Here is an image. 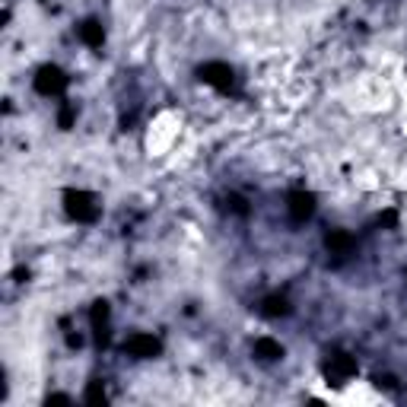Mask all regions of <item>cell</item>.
I'll use <instances>...</instances> for the list:
<instances>
[{"label": "cell", "mask_w": 407, "mask_h": 407, "mask_svg": "<svg viewBox=\"0 0 407 407\" xmlns=\"http://www.w3.org/2000/svg\"><path fill=\"white\" fill-rule=\"evenodd\" d=\"M325 248H328L331 255H350V251H353V235L347 233V229H331V233L325 235Z\"/></svg>", "instance_id": "obj_7"}, {"label": "cell", "mask_w": 407, "mask_h": 407, "mask_svg": "<svg viewBox=\"0 0 407 407\" xmlns=\"http://www.w3.org/2000/svg\"><path fill=\"white\" fill-rule=\"evenodd\" d=\"M83 401H86V404H105V385L102 382H93V385L86 388V395H83Z\"/></svg>", "instance_id": "obj_11"}, {"label": "cell", "mask_w": 407, "mask_h": 407, "mask_svg": "<svg viewBox=\"0 0 407 407\" xmlns=\"http://www.w3.org/2000/svg\"><path fill=\"white\" fill-rule=\"evenodd\" d=\"M105 321H108V303H95L93 305V325L95 328H102Z\"/></svg>", "instance_id": "obj_12"}, {"label": "cell", "mask_w": 407, "mask_h": 407, "mask_svg": "<svg viewBox=\"0 0 407 407\" xmlns=\"http://www.w3.org/2000/svg\"><path fill=\"white\" fill-rule=\"evenodd\" d=\"M67 89V73L54 64H45L38 73H35V93L42 95H61Z\"/></svg>", "instance_id": "obj_2"}, {"label": "cell", "mask_w": 407, "mask_h": 407, "mask_svg": "<svg viewBox=\"0 0 407 407\" xmlns=\"http://www.w3.org/2000/svg\"><path fill=\"white\" fill-rule=\"evenodd\" d=\"M226 204H229V207H233L235 213H239V217H245V213H248V207H245V200H242V198H229Z\"/></svg>", "instance_id": "obj_14"}, {"label": "cell", "mask_w": 407, "mask_h": 407, "mask_svg": "<svg viewBox=\"0 0 407 407\" xmlns=\"http://www.w3.org/2000/svg\"><path fill=\"white\" fill-rule=\"evenodd\" d=\"M286 210H290V220L293 223H305V220L315 213V194L309 191H293L286 198Z\"/></svg>", "instance_id": "obj_5"}, {"label": "cell", "mask_w": 407, "mask_h": 407, "mask_svg": "<svg viewBox=\"0 0 407 407\" xmlns=\"http://www.w3.org/2000/svg\"><path fill=\"white\" fill-rule=\"evenodd\" d=\"M325 375H328V382H334V385H344L347 379L356 375V360L347 353H334L328 360V366H325Z\"/></svg>", "instance_id": "obj_4"}, {"label": "cell", "mask_w": 407, "mask_h": 407, "mask_svg": "<svg viewBox=\"0 0 407 407\" xmlns=\"http://www.w3.org/2000/svg\"><path fill=\"white\" fill-rule=\"evenodd\" d=\"M124 353L137 356V360H153V356L163 353V344H159V338H153V334H130V338L124 340Z\"/></svg>", "instance_id": "obj_3"}, {"label": "cell", "mask_w": 407, "mask_h": 407, "mask_svg": "<svg viewBox=\"0 0 407 407\" xmlns=\"http://www.w3.org/2000/svg\"><path fill=\"white\" fill-rule=\"evenodd\" d=\"M48 404H70L67 395H48Z\"/></svg>", "instance_id": "obj_15"}, {"label": "cell", "mask_w": 407, "mask_h": 407, "mask_svg": "<svg viewBox=\"0 0 407 407\" xmlns=\"http://www.w3.org/2000/svg\"><path fill=\"white\" fill-rule=\"evenodd\" d=\"M73 118H77V108H73V105H64L61 108V115H58V124H61L64 130H70V124H73Z\"/></svg>", "instance_id": "obj_13"}, {"label": "cell", "mask_w": 407, "mask_h": 407, "mask_svg": "<svg viewBox=\"0 0 407 407\" xmlns=\"http://www.w3.org/2000/svg\"><path fill=\"white\" fill-rule=\"evenodd\" d=\"M251 350H255V356H258L261 363H274V360H280V356H283V347H280L274 338H258Z\"/></svg>", "instance_id": "obj_8"}, {"label": "cell", "mask_w": 407, "mask_h": 407, "mask_svg": "<svg viewBox=\"0 0 407 407\" xmlns=\"http://www.w3.org/2000/svg\"><path fill=\"white\" fill-rule=\"evenodd\" d=\"M80 38H83V45H89V48H102L105 42V29L99 19H86L83 26H80Z\"/></svg>", "instance_id": "obj_9"}, {"label": "cell", "mask_w": 407, "mask_h": 407, "mask_svg": "<svg viewBox=\"0 0 407 407\" xmlns=\"http://www.w3.org/2000/svg\"><path fill=\"white\" fill-rule=\"evenodd\" d=\"M64 207H67V213L77 223H93L99 217V204H95V198L86 194V191H67L64 194Z\"/></svg>", "instance_id": "obj_1"}, {"label": "cell", "mask_w": 407, "mask_h": 407, "mask_svg": "<svg viewBox=\"0 0 407 407\" xmlns=\"http://www.w3.org/2000/svg\"><path fill=\"white\" fill-rule=\"evenodd\" d=\"M261 312L268 315V318H280V315L290 312V303H286L283 296H268V299L261 303Z\"/></svg>", "instance_id": "obj_10"}, {"label": "cell", "mask_w": 407, "mask_h": 407, "mask_svg": "<svg viewBox=\"0 0 407 407\" xmlns=\"http://www.w3.org/2000/svg\"><path fill=\"white\" fill-rule=\"evenodd\" d=\"M198 77L204 80V83H210V86H217V89H229V86H233V67L223 64V61L204 64V67L198 70Z\"/></svg>", "instance_id": "obj_6"}]
</instances>
